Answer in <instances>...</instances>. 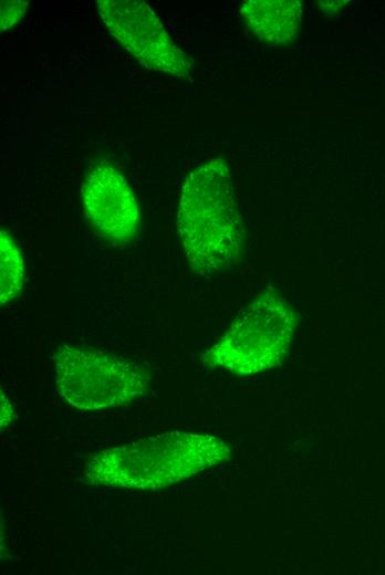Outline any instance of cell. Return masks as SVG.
<instances>
[{
    "instance_id": "obj_1",
    "label": "cell",
    "mask_w": 385,
    "mask_h": 575,
    "mask_svg": "<svg viewBox=\"0 0 385 575\" xmlns=\"http://www.w3.org/2000/svg\"><path fill=\"white\" fill-rule=\"evenodd\" d=\"M229 458V446L216 436L168 431L94 453L85 480L95 487L155 491Z\"/></svg>"
},
{
    "instance_id": "obj_2",
    "label": "cell",
    "mask_w": 385,
    "mask_h": 575,
    "mask_svg": "<svg viewBox=\"0 0 385 575\" xmlns=\"http://www.w3.org/2000/svg\"><path fill=\"white\" fill-rule=\"evenodd\" d=\"M177 228L186 258L199 273H214L237 260L244 228L231 172L222 158L209 159L187 175Z\"/></svg>"
},
{
    "instance_id": "obj_3",
    "label": "cell",
    "mask_w": 385,
    "mask_h": 575,
    "mask_svg": "<svg viewBox=\"0 0 385 575\" xmlns=\"http://www.w3.org/2000/svg\"><path fill=\"white\" fill-rule=\"evenodd\" d=\"M50 355L56 390L77 410L125 406L143 396L150 385L148 373L112 353L58 344Z\"/></svg>"
},
{
    "instance_id": "obj_4",
    "label": "cell",
    "mask_w": 385,
    "mask_h": 575,
    "mask_svg": "<svg viewBox=\"0 0 385 575\" xmlns=\"http://www.w3.org/2000/svg\"><path fill=\"white\" fill-rule=\"evenodd\" d=\"M298 324L290 304L270 291L246 306L205 360L231 374L253 375L278 365Z\"/></svg>"
},
{
    "instance_id": "obj_5",
    "label": "cell",
    "mask_w": 385,
    "mask_h": 575,
    "mask_svg": "<svg viewBox=\"0 0 385 575\" xmlns=\"http://www.w3.org/2000/svg\"><path fill=\"white\" fill-rule=\"evenodd\" d=\"M97 12L112 36L144 67L186 77L191 59L174 42L155 11L141 0H97Z\"/></svg>"
},
{
    "instance_id": "obj_6",
    "label": "cell",
    "mask_w": 385,
    "mask_h": 575,
    "mask_svg": "<svg viewBox=\"0 0 385 575\" xmlns=\"http://www.w3.org/2000/svg\"><path fill=\"white\" fill-rule=\"evenodd\" d=\"M90 223L112 244L125 245L141 228L136 196L121 171L106 160L94 165L81 187Z\"/></svg>"
},
{
    "instance_id": "obj_7",
    "label": "cell",
    "mask_w": 385,
    "mask_h": 575,
    "mask_svg": "<svg viewBox=\"0 0 385 575\" xmlns=\"http://www.w3.org/2000/svg\"><path fill=\"white\" fill-rule=\"evenodd\" d=\"M240 13L260 40L289 44L300 32L303 9L295 0H248L241 4Z\"/></svg>"
},
{
    "instance_id": "obj_8",
    "label": "cell",
    "mask_w": 385,
    "mask_h": 575,
    "mask_svg": "<svg viewBox=\"0 0 385 575\" xmlns=\"http://www.w3.org/2000/svg\"><path fill=\"white\" fill-rule=\"evenodd\" d=\"M0 302L6 305L21 292L24 283V262L10 233L1 228L0 234Z\"/></svg>"
},
{
    "instance_id": "obj_9",
    "label": "cell",
    "mask_w": 385,
    "mask_h": 575,
    "mask_svg": "<svg viewBox=\"0 0 385 575\" xmlns=\"http://www.w3.org/2000/svg\"><path fill=\"white\" fill-rule=\"evenodd\" d=\"M29 7L28 1L2 0L0 13V29L6 31L15 25L24 15Z\"/></svg>"
}]
</instances>
